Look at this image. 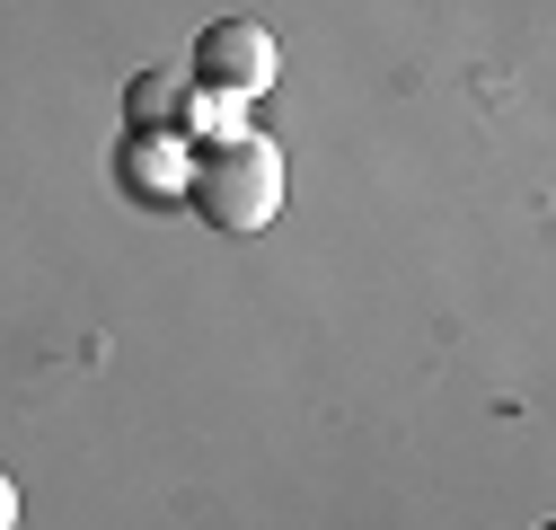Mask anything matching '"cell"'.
I'll return each instance as SVG.
<instances>
[{
	"label": "cell",
	"instance_id": "1",
	"mask_svg": "<svg viewBox=\"0 0 556 530\" xmlns=\"http://www.w3.org/2000/svg\"><path fill=\"white\" fill-rule=\"evenodd\" d=\"M186 194H194V213L213 230H265L283 213V151L265 132H222V142L194 151Z\"/></svg>",
	"mask_w": 556,
	"mask_h": 530
},
{
	"label": "cell",
	"instance_id": "2",
	"mask_svg": "<svg viewBox=\"0 0 556 530\" xmlns=\"http://www.w3.org/2000/svg\"><path fill=\"white\" fill-rule=\"evenodd\" d=\"M194 80L203 89H222V98H256L274 80V36L256 18H222V27H203L194 45Z\"/></svg>",
	"mask_w": 556,
	"mask_h": 530
},
{
	"label": "cell",
	"instance_id": "3",
	"mask_svg": "<svg viewBox=\"0 0 556 530\" xmlns=\"http://www.w3.org/2000/svg\"><path fill=\"white\" fill-rule=\"evenodd\" d=\"M18 521V487H10V469H0V530Z\"/></svg>",
	"mask_w": 556,
	"mask_h": 530
}]
</instances>
